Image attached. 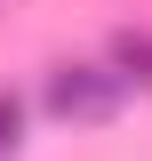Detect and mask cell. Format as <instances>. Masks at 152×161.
<instances>
[{
	"mask_svg": "<svg viewBox=\"0 0 152 161\" xmlns=\"http://www.w3.org/2000/svg\"><path fill=\"white\" fill-rule=\"evenodd\" d=\"M104 64H112L128 89H152V32H144V24H120L112 48H104Z\"/></svg>",
	"mask_w": 152,
	"mask_h": 161,
	"instance_id": "obj_2",
	"label": "cell"
},
{
	"mask_svg": "<svg viewBox=\"0 0 152 161\" xmlns=\"http://www.w3.org/2000/svg\"><path fill=\"white\" fill-rule=\"evenodd\" d=\"M40 105H48V121H64V129H104V121H120V105H128V80L112 73V64H48V80H40Z\"/></svg>",
	"mask_w": 152,
	"mask_h": 161,
	"instance_id": "obj_1",
	"label": "cell"
},
{
	"mask_svg": "<svg viewBox=\"0 0 152 161\" xmlns=\"http://www.w3.org/2000/svg\"><path fill=\"white\" fill-rule=\"evenodd\" d=\"M16 145H24V97H16V89H0V161L16 153Z\"/></svg>",
	"mask_w": 152,
	"mask_h": 161,
	"instance_id": "obj_3",
	"label": "cell"
},
{
	"mask_svg": "<svg viewBox=\"0 0 152 161\" xmlns=\"http://www.w3.org/2000/svg\"><path fill=\"white\" fill-rule=\"evenodd\" d=\"M0 8H8V0H0Z\"/></svg>",
	"mask_w": 152,
	"mask_h": 161,
	"instance_id": "obj_4",
	"label": "cell"
}]
</instances>
